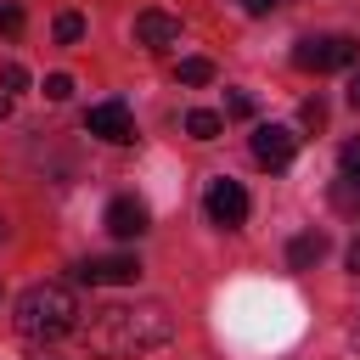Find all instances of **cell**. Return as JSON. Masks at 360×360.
Returning a JSON list of instances; mask_svg holds the SVG:
<instances>
[{"mask_svg":"<svg viewBox=\"0 0 360 360\" xmlns=\"http://www.w3.org/2000/svg\"><path fill=\"white\" fill-rule=\"evenodd\" d=\"M79 338L90 354L107 360H129L146 349H163L174 338V315L163 298H135V304H101L90 309V321H79Z\"/></svg>","mask_w":360,"mask_h":360,"instance_id":"1","label":"cell"},{"mask_svg":"<svg viewBox=\"0 0 360 360\" xmlns=\"http://www.w3.org/2000/svg\"><path fill=\"white\" fill-rule=\"evenodd\" d=\"M11 321H17L22 338L56 343V338L79 332V298H73V287H62V281H39V287H28V292L17 298Z\"/></svg>","mask_w":360,"mask_h":360,"instance_id":"2","label":"cell"},{"mask_svg":"<svg viewBox=\"0 0 360 360\" xmlns=\"http://www.w3.org/2000/svg\"><path fill=\"white\" fill-rule=\"evenodd\" d=\"M354 56H360V39H349V34H315V39L292 45V68H304V73H338Z\"/></svg>","mask_w":360,"mask_h":360,"instance_id":"3","label":"cell"},{"mask_svg":"<svg viewBox=\"0 0 360 360\" xmlns=\"http://www.w3.org/2000/svg\"><path fill=\"white\" fill-rule=\"evenodd\" d=\"M253 163H264V169H287L292 163V152H298V135L287 129V124H253Z\"/></svg>","mask_w":360,"mask_h":360,"instance_id":"4","label":"cell"},{"mask_svg":"<svg viewBox=\"0 0 360 360\" xmlns=\"http://www.w3.org/2000/svg\"><path fill=\"white\" fill-rule=\"evenodd\" d=\"M135 276H141V259H135V253L84 259V264L73 270V281H84V287H124V281H135Z\"/></svg>","mask_w":360,"mask_h":360,"instance_id":"5","label":"cell"},{"mask_svg":"<svg viewBox=\"0 0 360 360\" xmlns=\"http://www.w3.org/2000/svg\"><path fill=\"white\" fill-rule=\"evenodd\" d=\"M84 129L101 135V141H112V146H129V141H135V124H129V107H124V101H96V107L84 112Z\"/></svg>","mask_w":360,"mask_h":360,"instance_id":"6","label":"cell"},{"mask_svg":"<svg viewBox=\"0 0 360 360\" xmlns=\"http://www.w3.org/2000/svg\"><path fill=\"white\" fill-rule=\"evenodd\" d=\"M202 208H208V219L214 225H242L248 219V191L236 186V180H208V197H202Z\"/></svg>","mask_w":360,"mask_h":360,"instance_id":"7","label":"cell"},{"mask_svg":"<svg viewBox=\"0 0 360 360\" xmlns=\"http://www.w3.org/2000/svg\"><path fill=\"white\" fill-rule=\"evenodd\" d=\"M101 225H107L118 242H129V236L146 231V202H141V197H112L107 214H101Z\"/></svg>","mask_w":360,"mask_h":360,"instance_id":"8","label":"cell"},{"mask_svg":"<svg viewBox=\"0 0 360 360\" xmlns=\"http://www.w3.org/2000/svg\"><path fill=\"white\" fill-rule=\"evenodd\" d=\"M135 39L141 45H180V17H169V11H141L135 17Z\"/></svg>","mask_w":360,"mask_h":360,"instance_id":"9","label":"cell"},{"mask_svg":"<svg viewBox=\"0 0 360 360\" xmlns=\"http://www.w3.org/2000/svg\"><path fill=\"white\" fill-rule=\"evenodd\" d=\"M321 259H326V231H304V236L287 242V264H292V270H309V264H321Z\"/></svg>","mask_w":360,"mask_h":360,"instance_id":"10","label":"cell"},{"mask_svg":"<svg viewBox=\"0 0 360 360\" xmlns=\"http://www.w3.org/2000/svg\"><path fill=\"white\" fill-rule=\"evenodd\" d=\"M219 129H225V118H219V112H208V107L186 112V135H191V141H214Z\"/></svg>","mask_w":360,"mask_h":360,"instance_id":"11","label":"cell"},{"mask_svg":"<svg viewBox=\"0 0 360 360\" xmlns=\"http://www.w3.org/2000/svg\"><path fill=\"white\" fill-rule=\"evenodd\" d=\"M174 79H180V84H208V79H214V62H208V56H180Z\"/></svg>","mask_w":360,"mask_h":360,"instance_id":"12","label":"cell"},{"mask_svg":"<svg viewBox=\"0 0 360 360\" xmlns=\"http://www.w3.org/2000/svg\"><path fill=\"white\" fill-rule=\"evenodd\" d=\"M51 34H56V45H79V39H84V17H79V11H62V17L51 22Z\"/></svg>","mask_w":360,"mask_h":360,"instance_id":"13","label":"cell"},{"mask_svg":"<svg viewBox=\"0 0 360 360\" xmlns=\"http://www.w3.org/2000/svg\"><path fill=\"white\" fill-rule=\"evenodd\" d=\"M338 163H343V180H354V186H360V141H343Z\"/></svg>","mask_w":360,"mask_h":360,"instance_id":"14","label":"cell"},{"mask_svg":"<svg viewBox=\"0 0 360 360\" xmlns=\"http://www.w3.org/2000/svg\"><path fill=\"white\" fill-rule=\"evenodd\" d=\"M298 118H304V129H321V124H326V101H321V96H309V101L298 107Z\"/></svg>","mask_w":360,"mask_h":360,"instance_id":"15","label":"cell"},{"mask_svg":"<svg viewBox=\"0 0 360 360\" xmlns=\"http://www.w3.org/2000/svg\"><path fill=\"white\" fill-rule=\"evenodd\" d=\"M0 84H6V90H28V68H22V62H6V68H0Z\"/></svg>","mask_w":360,"mask_h":360,"instance_id":"16","label":"cell"},{"mask_svg":"<svg viewBox=\"0 0 360 360\" xmlns=\"http://www.w3.org/2000/svg\"><path fill=\"white\" fill-rule=\"evenodd\" d=\"M225 112H231V118H253V96H248V90H231V96H225Z\"/></svg>","mask_w":360,"mask_h":360,"instance_id":"17","label":"cell"},{"mask_svg":"<svg viewBox=\"0 0 360 360\" xmlns=\"http://www.w3.org/2000/svg\"><path fill=\"white\" fill-rule=\"evenodd\" d=\"M45 96H51V101H68V96H73V79H68V73H51V79H45Z\"/></svg>","mask_w":360,"mask_h":360,"instance_id":"18","label":"cell"},{"mask_svg":"<svg viewBox=\"0 0 360 360\" xmlns=\"http://www.w3.org/2000/svg\"><path fill=\"white\" fill-rule=\"evenodd\" d=\"M0 28L17 34V28H22V11H17V6H0Z\"/></svg>","mask_w":360,"mask_h":360,"instance_id":"19","label":"cell"},{"mask_svg":"<svg viewBox=\"0 0 360 360\" xmlns=\"http://www.w3.org/2000/svg\"><path fill=\"white\" fill-rule=\"evenodd\" d=\"M236 6H242V11H248V17H264V11H276V6H281V0H236Z\"/></svg>","mask_w":360,"mask_h":360,"instance_id":"20","label":"cell"},{"mask_svg":"<svg viewBox=\"0 0 360 360\" xmlns=\"http://www.w3.org/2000/svg\"><path fill=\"white\" fill-rule=\"evenodd\" d=\"M349 276H360V236L349 242Z\"/></svg>","mask_w":360,"mask_h":360,"instance_id":"21","label":"cell"},{"mask_svg":"<svg viewBox=\"0 0 360 360\" xmlns=\"http://www.w3.org/2000/svg\"><path fill=\"white\" fill-rule=\"evenodd\" d=\"M28 360H62V354H56V349H45V343H39V349H34V354H28Z\"/></svg>","mask_w":360,"mask_h":360,"instance_id":"22","label":"cell"},{"mask_svg":"<svg viewBox=\"0 0 360 360\" xmlns=\"http://www.w3.org/2000/svg\"><path fill=\"white\" fill-rule=\"evenodd\" d=\"M349 107H354V112H360V79H354V84H349Z\"/></svg>","mask_w":360,"mask_h":360,"instance_id":"23","label":"cell"},{"mask_svg":"<svg viewBox=\"0 0 360 360\" xmlns=\"http://www.w3.org/2000/svg\"><path fill=\"white\" fill-rule=\"evenodd\" d=\"M6 118H11V96H0V124H6Z\"/></svg>","mask_w":360,"mask_h":360,"instance_id":"24","label":"cell"},{"mask_svg":"<svg viewBox=\"0 0 360 360\" xmlns=\"http://www.w3.org/2000/svg\"><path fill=\"white\" fill-rule=\"evenodd\" d=\"M0 236H6V225H0Z\"/></svg>","mask_w":360,"mask_h":360,"instance_id":"25","label":"cell"}]
</instances>
